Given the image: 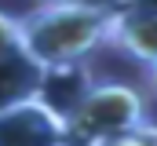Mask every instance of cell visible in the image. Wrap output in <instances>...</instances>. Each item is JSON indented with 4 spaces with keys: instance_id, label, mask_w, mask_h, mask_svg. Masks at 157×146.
Segmentation results:
<instances>
[{
    "instance_id": "obj_3",
    "label": "cell",
    "mask_w": 157,
    "mask_h": 146,
    "mask_svg": "<svg viewBox=\"0 0 157 146\" xmlns=\"http://www.w3.org/2000/svg\"><path fill=\"white\" fill-rule=\"evenodd\" d=\"M0 146H70L66 110L33 95L0 110Z\"/></svg>"
},
{
    "instance_id": "obj_4",
    "label": "cell",
    "mask_w": 157,
    "mask_h": 146,
    "mask_svg": "<svg viewBox=\"0 0 157 146\" xmlns=\"http://www.w3.org/2000/svg\"><path fill=\"white\" fill-rule=\"evenodd\" d=\"M0 36H4V51H0V88H4V106L18 102V99H33L48 91V77L51 70L44 66L33 44L26 40L22 18L4 15L0 18Z\"/></svg>"
},
{
    "instance_id": "obj_5",
    "label": "cell",
    "mask_w": 157,
    "mask_h": 146,
    "mask_svg": "<svg viewBox=\"0 0 157 146\" xmlns=\"http://www.w3.org/2000/svg\"><path fill=\"white\" fill-rule=\"evenodd\" d=\"M110 44L124 55H132L135 62H143V70L154 66L157 62V7H146V4L117 7Z\"/></svg>"
},
{
    "instance_id": "obj_1",
    "label": "cell",
    "mask_w": 157,
    "mask_h": 146,
    "mask_svg": "<svg viewBox=\"0 0 157 146\" xmlns=\"http://www.w3.org/2000/svg\"><path fill=\"white\" fill-rule=\"evenodd\" d=\"M117 11H88L66 4H40L22 15L26 40L33 44L48 70H73L80 66L99 44H110Z\"/></svg>"
},
{
    "instance_id": "obj_10",
    "label": "cell",
    "mask_w": 157,
    "mask_h": 146,
    "mask_svg": "<svg viewBox=\"0 0 157 146\" xmlns=\"http://www.w3.org/2000/svg\"><path fill=\"white\" fill-rule=\"evenodd\" d=\"M139 4H146V7H157V0H139Z\"/></svg>"
},
{
    "instance_id": "obj_8",
    "label": "cell",
    "mask_w": 157,
    "mask_h": 146,
    "mask_svg": "<svg viewBox=\"0 0 157 146\" xmlns=\"http://www.w3.org/2000/svg\"><path fill=\"white\" fill-rule=\"evenodd\" d=\"M146 84L157 91V62H154V66H146Z\"/></svg>"
},
{
    "instance_id": "obj_2",
    "label": "cell",
    "mask_w": 157,
    "mask_h": 146,
    "mask_svg": "<svg viewBox=\"0 0 157 146\" xmlns=\"http://www.w3.org/2000/svg\"><path fill=\"white\" fill-rule=\"evenodd\" d=\"M146 121V99L132 84H91L73 106L66 110L70 146H106L117 135L132 132Z\"/></svg>"
},
{
    "instance_id": "obj_9",
    "label": "cell",
    "mask_w": 157,
    "mask_h": 146,
    "mask_svg": "<svg viewBox=\"0 0 157 146\" xmlns=\"http://www.w3.org/2000/svg\"><path fill=\"white\" fill-rule=\"evenodd\" d=\"M132 4H139V0H117V7H132Z\"/></svg>"
},
{
    "instance_id": "obj_7",
    "label": "cell",
    "mask_w": 157,
    "mask_h": 146,
    "mask_svg": "<svg viewBox=\"0 0 157 146\" xmlns=\"http://www.w3.org/2000/svg\"><path fill=\"white\" fill-rule=\"evenodd\" d=\"M48 4H66V7H88V11H117V0H48Z\"/></svg>"
},
{
    "instance_id": "obj_6",
    "label": "cell",
    "mask_w": 157,
    "mask_h": 146,
    "mask_svg": "<svg viewBox=\"0 0 157 146\" xmlns=\"http://www.w3.org/2000/svg\"><path fill=\"white\" fill-rule=\"evenodd\" d=\"M106 146H157V124L143 121V124H135L132 132L117 135L113 143H106Z\"/></svg>"
}]
</instances>
